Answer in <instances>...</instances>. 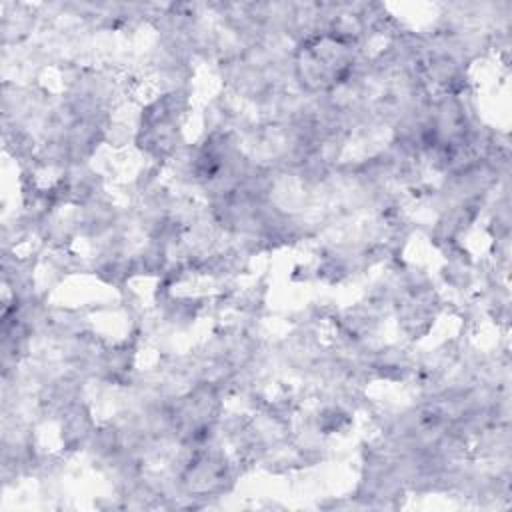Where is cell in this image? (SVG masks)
<instances>
[{"instance_id":"obj_1","label":"cell","mask_w":512,"mask_h":512,"mask_svg":"<svg viewBox=\"0 0 512 512\" xmlns=\"http://www.w3.org/2000/svg\"><path fill=\"white\" fill-rule=\"evenodd\" d=\"M300 76L310 84V88H330L346 80L352 70L350 40L346 36H322L300 50L298 60Z\"/></svg>"}]
</instances>
